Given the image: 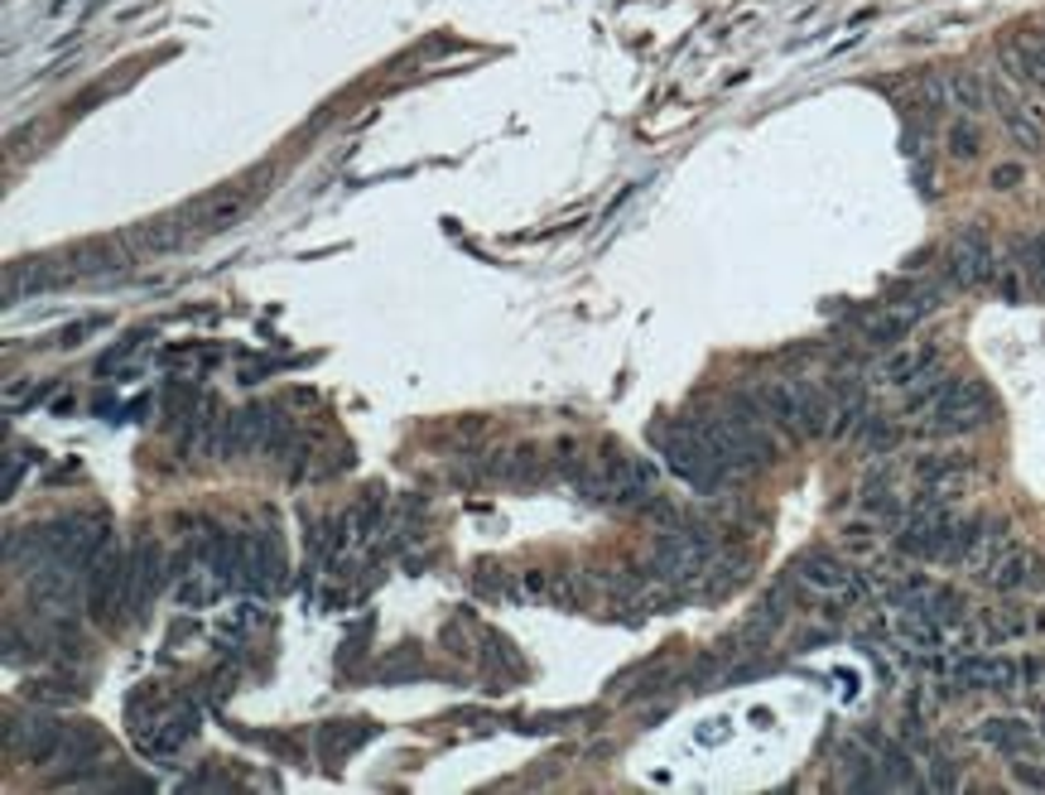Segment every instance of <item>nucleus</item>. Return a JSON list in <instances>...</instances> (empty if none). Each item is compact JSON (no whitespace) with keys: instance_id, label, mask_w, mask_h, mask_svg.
I'll use <instances>...</instances> for the list:
<instances>
[{"instance_id":"nucleus-1","label":"nucleus","mask_w":1045,"mask_h":795,"mask_svg":"<svg viewBox=\"0 0 1045 795\" xmlns=\"http://www.w3.org/2000/svg\"><path fill=\"white\" fill-rule=\"evenodd\" d=\"M660 454H665V468L680 477L684 487H694V492H718V487L727 483V473H723V463L713 458V448L694 434V424L690 420H680V424H670L665 434H660Z\"/></svg>"},{"instance_id":"nucleus-2","label":"nucleus","mask_w":1045,"mask_h":795,"mask_svg":"<svg viewBox=\"0 0 1045 795\" xmlns=\"http://www.w3.org/2000/svg\"><path fill=\"white\" fill-rule=\"evenodd\" d=\"M39 536H44L49 564H68V569H92V560L111 545L107 521H102V516H92V511L58 516V521L39 526Z\"/></svg>"},{"instance_id":"nucleus-3","label":"nucleus","mask_w":1045,"mask_h":795,"mask_svg":"<svg viewBox=\"0 0 1045 795\" xmlns=\"http://www.w3.org/2000/svg\"><path fill=\"white\" fill-rule=\"evenodd\" d=\"M713 564V536L704 526H670L655 536L651 569L665 583H694L704 579V569Z\"/></svg>"},{"instance_id":"nucleus-4","label":"nucleus","mask_w":1045,"mask_h":795,"mask_svg":"<svg viewBox=\"0 0 1045 795\" xmlns=\"http://www.w3.org/2000/svg\"><path fill=\"white\" fill-rule=\"evenodd\" d=\"M130 554H121L116 545H107L92 560L87 574V613L97 622H121L130 617Z\"/></svg>"},{"instance_id":"nucleus-5","label":"nucleus","mask_w":1045,"mask_h":795,"mask_svg":"<svg viewBox=\"0 0 1045 795\" xmlns=\"http://www.w3.org/2000/svg\"><path fill=\"white\" fill-rule=\"evenodd\" d=\"M945 271H949V280H955L959 289H978V285H992V280H998V271H1002L998 246H992V236L978 227V222H969V227L955 232Z\"/></svg>"},{"instance_id":"nucleus-6","label":"nucleus","mask_w":1045,"mask_h":795,"mask_svg":"<svg viewBox=\"0 0 1045 795\" xmlns=\"http://www.w3.org/2000/svg\"><path fill=\"white\" fill-rule=\"evenodd\" d=\"M992 420V395L983 381H955L930 410V434H973Z\"/></svg>"},{"instance_id":"nucleus-7","label":"nucleus","mask_w":1045,"mask_h":795,"mask_svg":"<svg viewBox=\"0 0 1045 795\" xmlns=\"http://www.w3.org/2000/svg\"><path fill=\"white\" fill-rule=\"evenodd\" d=\"M58 742H63V723L54 713H15V719L6 723V752L10 757H24L30 766L54 762Z\"/></svg>"},{"instance_id":"nucleus-8","label":"nucleus","mask_w":1045,"mask_h":795,"mask_svg":"<svg viewBox=\"0 0 1045 795\" xmlns=\"http://www.w3.org/2000/svg\"><path fill=\"white\" fill-rule=\"evenodd\" d=\"M130 613H145L154 598L164 593V583L179 574L174 564H169V554L160 550V540H145V545L130 554Z\"/></svg>"},{"instance_id":"nucleus-9","label":"nucleus","mask_w":1045,"mask_h":795,"mask_svg":"<svg viewBox=\"0 0 1045 795\" xmlns=\"http://www.w3.org/2000/svg\"><path fill=\"white\" fill-rule=\"evenodd\" d=\"M193 733H198V709L174 704V709H164L160 719L145 723V733H136V738L150 757H174V752H183L193 742Z\"/></svg>"},{"instance_id":"nucleus-10","label":"nucleus","mask_w":1045,"mask_h":795,"mask_svg":"<svg viewBox=\"0 0 1045 795\" xmlns=\"http://www.w3.org/2000/svg\"><path fill=\"white\" fill-rule=\"evenodd\" d=\"M1022 680V666L1002 656H963L955 660V685L959 689H1012Z\"/></svg>"},{"instance_id":"nucleus-11","label":"nucleus","mask_w":1045,"mask_h":795,"mask_svg":"<svg viewBox=\"0 0 1045 795\" xmlns=\"http://www.w3.org/2000/svg\"><path fill=\"white\" fill-rule=\"evenodd\" d=\"M796 574H800L804 589H814V593H833V598L849 603L853 569L843 564V560H833V554H804V560L796 564Z\"/></svg>"},{"instance_id":"nucleus-12","label":"nucleus","mask_w":1045,"mask_h":795,"mask_svg":"<svg viewBox=\"0 0 1045 795\" xmlns=\"http://www.w3.org/2000/svg\"><path fill=\"white\" fill-rule=\"evenodd\" d=\"M751 395H757V405L766 410V420H771L776 430H786V434H804L796 381H766V386H757Z\"/></svg>"},{"instance_id":"nucleus-13","label":"nucleus","mask_w":1045,"mask_h":795,"mask_svg":"<svg viewBox=\"0 0 1045 795\" xmlns=\"http://www.w3.org/2000/svg\"><path fill=\"white\" fill-rule=\"evenodd\" d=\"M978 738H983L988 748H998L1002 757H1041V742L1031 733V723H1022V719H988L978 728Z\"/></svg>"},{"instance_id":"nucleus-14","label":"nucleus","mask_w":1045,"mask_h":795,"mask_svg":"<svg viewBox=\"0 0 1045 795\" xmlns=\"http://www.w3.org/2000/svg\"><path fill=\"white\" fill-rule=\"evenodd\" d=\"M930 367H935V348H930V342H910V348H896V352L882 357L877 381H882V386H910V381H916L920 371H930Z\"/></svg>"},{"instance_id":"nucleus-15","label":"nucleus","mask_w":1045,"mask_h":795,"mask_svg":"<svg viewBox=\"0 0 1045 795\" xmlns=\"http://www.w3.org/2000/svg\"><path fill=\"white\" fill-rule=\"evenodd\" d=\"M910 328H916V324H910V318L896 309V304H882L877 314H867L863 324H857V338H863L867 348H896V342H902Z\"/></svg>"},{"instance_id":"nucleus-16","label":"nucleus","mask_w":1045,"mask_h":795,"mask_svg":"<svg viewBox=\"0 0 1045 795\" xmlns=\"http://www.w3.org/2000/svg\"><path fill=\"white\" fill-rule=\"evenodd\" d=\"M998 593H1012V589H1026V583H1036V564H1031V554L1026 550H1002L998 560L988 564V574H983Z\"/></svg>"},{"instance_id":"nucleus-17","label":"nucleus","mask_w":1045,"mask_h":795,"mask_svg":"<svg viewBox=\"0 0 1045 795\" xmlns=\"http://www.w3.org/2000/svg\"><path fill=\"white\" fill-rule=\"evenodd\" d=\"M949 386H955V377H949L945 367L920 371V377L906 386V401H902V405H906V415H930V410H935L939 401H945V391H949Z\"/></svg>"},{"instance_id":"nucleus-18","label":"nucleus","mask_w":1045,"mask_h":795,"mask_svg":"<svg viewBox=\"0 0 1045 795\" xmlns=\"http://www.w3.org/2000/svg\"><path fill=\"white\" fill-rule=\"evenodd\" d=\"M796 395H800V420H804V434L819 439V434L833 430V395L819 391L814 381H796Z\"/></svg>"},{"instance_id":"nucleus-19","label":"nucleus","mask_w":1045,"mask_h":795,"mask_svg":"<svg viewBox=\"0 0 1045 795\" xmlns=\"http://www.w3.org/2000/svg\"><path fill=\"white\" fill-rule=\"evenodd\" d=\"M949 106L959 116H983L992 106V92L978 73H949Z\"/></svg>"},{"instance_id":"nucleus-20","label":"nucleus","mask_w":1045,"mask_h":795,"mask_svg":"<svg viewBox=\"0 0 1045 795\" xmlns=\"http://www.w3.org/2000/svg\"><path fill=\"white\" fill-rule=\"evenodd\" d=\"M945 145H949V155H955V159H978V150H983V136H978L973 116H959V121L949 126Z\"/></svg>"},{"instance_id":"nucleus-21","label":"nucleus","mask_w":1045,"mask_h":795,"mask_svg":"<svg viewBox=\"0 0 1045 795\" xmlns=\"http://www.w3.org/2000/svg\"><path fill=\"white\" fill-rule=\"evenodd\" d=\"M366 738H372V728H366V723H356V728H348V723H333V728H328V733H323V752L338 762L342 752H352L356 742H366Z\"/></svg>"},{"instance_id":"nucleus-22","label":"nucleus","mask_w":1045,"mask_h":795,"mask_svg":"<svg viewBox=\"0 0 1045 795\" xmlns=\"http://www.w3.org/2000/svg\"><path fill=\"white\" fill-rule=\"evenodd\" d=\"M260 617H266V613H260V603H236L232 613L217 622V632H222V636H246V632L256 627Z\"/></svg>"},{"instance_id":"nucleus-23","label":"nucleus","mask_w":1045,"mask_h":795,"mask_svg":"<svg viewBox=\"0 0 1045 795\" xmlns=\"http://www.w3.org/2000/svg\"><path fill=\"white\" fill-rule=\"evenodd\" d=\"M242 208H246V198L242 193H227L222 203L207 208V218H203V232H222V227H232L236 218H242Z\"/></svg>"},{"instance_id":"nucleus-24","label":"nucleus","mask_w":1045,"mask_h":795,"mask_svg":"<svg viewBox=\"0 0 1045 795\" xmlns=\"http://www.w3.org/2000/svg\"><path fill=\"white\" fill-rule=\"evenodd\" d=\"M863 444H867V454H886V448L896 444V424L882 420V415H867L863 420Z\"/></svg>"},{"instance_id":"nucleus-25","label":"nucleus","mask_w":1045,"mask_h":795,"mask_svg":"<svg viewBox=\"0 0 1045 795\" xmlns=\"http://www.w3.org/2000/svg\"><path fill=\"white\" fill-rule=\"evenodd\" d=\"M925 791H959V766H955V757L935 752V757H930V776H925Z\"/></svg>"},{"instance_id":"nucleus-26","label":"nucleus","mask_w":1045,"mask_h":795,"mask_svg":"<svg viewBox=\"0 0 1045 795\" xmlns=\"http://www.w3.org/2000/svg\"><path fill=\"white\" fill-rule=\"evenodd\" d=\"M843 540H849L853 550H872V545H877V530L863 526V521H853V526H843Z\"/></svg>"},{"instance_id":"nucleus-27","label":"nucleus","mask_w":1045,"mask_h":795,"mask_svg":"<svg viewBox=\"0 0 1045 795\" xmlns=\"http://www.w3.org/2000/svg\"><path fill=\"white\" fill-rule=\"evenodd\" d=\"M1022 179H1026V169H1022V165H998V169H992V189H1002V193L1016 189Z\"/></svg>"},{"instance_id":"nucleus-28","label":"nucleus","mask_w":1045,"mask_h":795,"mask_svg":"<svg viewBox=\"0 0 1045 795\" xmlns=\"http://www.w3.org/2000/svg\"><path fill=\"white\" fill-rule=\"evenodd\" d=\"M1016 781H1022V786H1041L1045 791V772H1041V766H1016Z\"/></svg>"},{"instance_id":"nucleus-29","label":"nucleus","mask_w":1045,"mask_h":795,"mask_svg":"<svg viewBox=\"0 0 1045 795\" xmlns=\"http://www.w3.org/2000/svg\"><path fill=\"white\" fill-rule=\"evenodd\" d=\"M20 477H24V468H20V458H10V463H6V497H10V492H15V487H20Z\"/></svg>"}]
</instances>
